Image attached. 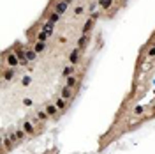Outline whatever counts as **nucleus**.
Here are the masks:
<instances>
[{"mask_svg":"<svg viewBox=\"0 0 155 154\" xmlns=\"http://www.w3.org/2000/svg\"><path fill=\"white\" fill-rule=\"evenodd\" d=\"M14 76H16V71H14L13 67H9V69H4V71H2V78H4V81H11Z\"/></svg>","mask_w":155,"mask_h":154,"instance_id":"obj_2","label":"nucleus"},{"mask_svg":"<svg viewBox=\"0 0 155 154\" xmlns=\"http://www.w3.org/2000/svg\"><path fill=\"white\" fill-rule=\"evenodd\" d=\"M5 59H7V62L11 64V66H19V64H21V62H19V59L16 57L14 51H13V53H7V55H5Z\"/></svg>","mask_w":155,"mask_h":154,"instance_id":"obj_5","label":"nucleus"},{"mask_svg":"<svg viewBox=\"0 0 155 154\" xmlns=\"http://www.w3.org/2000/svg\"><path fill=\"white\" fill-rule=\"evenodd\" d=\"M79 48H74V50H72L71 51V55H69V62L72 64V66H74V64H78V60H79Z\"/></svg>","mask_w":155,"mask_h":154,"instance_id":"obj_4","label":"nucleus"},{"mask_svg":"<svg viewBox=\"0 0 155 154\" xmlns=\"http://www.w3.org/2000/svg\"><path fill=\"white\" fill-rule=\"evenodd\" d=\"M67 9H69V4L65 2V0H60V2L55 4V13H58V14H64Z\"/></svg>","mask_w":155,"mask_h":154,"instance_id":"obj_1","label":"nucleus"},{"mask_svg":"<svg viewBox=\"0 0 155 154\" xmlns=\"http://www.w3.org/2000/svg\"><path fill=\"white\" fill-rule=\"evenodd\" d=\"M83 13H85V5H78L74 9V14H83Z\"/></svg>","mask_w":155,"mask_h":154,"instance_id":"obj_21","label":"nucleus"},{"mask_svg":"<svg viewBox=\"0 0 155 154\" xmlns=\"http://www.w3.org/2000/svg\"><path fill=\"white\" fill-rule=\"evenodd\" d=\"M58 20H60V14L53 11V13H51V14H49V18H48V22H51V23H57V22H58Z\"/></svg>","mask_w":155,"mask_h":154,"instance_id":"obj_17","label":"nucleus"},{"mask_svg":"<svg viewBox=\"0 0 155 154\" xmlns=\"http://www.w3.org/2000/svg\"><path fill=\"white\" fill-rule=\"evenodd\" d=\"M48 117H49V115H48V112H46V110H41V112H37V119H39L41 122L48 120Z\"/></svg>","mask_w":155,"mask_h":154,"instance_id":"obj_15","label":"nucleus"},{"mask_svg":"<svg viewBox=\"0 0 155 154\" xmlns=\"http://www.w3.org/2000/svg\"><path fill=\"white\" fill-rule=\"evenodd\" d=\"M65 85H67V87H71V89H74V87L78 89V78H76L74 75H72V76H69V78H67V83H65Z\"/></svg>","mask_w":155,"mask_h":154,"instance_id":"obj_11","label":"nucleus"},{"mask_svg":"<svg viewBox=\"0 0 155 154\" xmlns=\"http://www.w3.org/2000/svg\"><path fill=\"white\" fill-rule=\"evenodd\" d=\"M62 99H65V101H69V99H72V89L71 87H64L62 89Z\"/></svg>","mask_w":155,"mask_h":154,"instance_id":"obj_8","label":"nucleus"},{"mask_svg":"<svg viewBox=\"0 0 155 154\" xmlns=\"http://www.w3.org/2000/svg\"><path fill=\"white\" fill-rule=\"evenodd\" d=\"M46 112H48L49 117H53L57 112H58V108H57V105H48V106H46Z\"/></svg>","mask_w":155,"mask_h":154,"instance_id":"obj_13","label":"nucleus"},{"mask_svg":"<svg viewBox=\"0 0 155 154\" xmlns=\"http://www.w3.org/2000/svg\"><path fill=\"white\" fill-rule=\"evenodd\" d=\"M28 83H30V78L25 76V78H23V85H28Z\"/></svg>","mask_w":155,"mask_h":154,"instance_id":"obj_23","label":"nucleus"},{"mask_svg":"<svg viewBox=\"0 0 155 154\" xmlns=\"http://www.w3.org/2000/svg\"><path fill=\"white\" fill-rule=\"evenodd\" d=\"M99 16H100V14H99V13H92V14H90V18H92V20H97V18H99Z\"/></svg>","mask_w":155,"mask_h":154,"instance_id":"obj_22","label":"nucleus"},{"mask_svg":"<svg viewBox=\"0 0 155 154\" xmlns=\"http://www.w3.org/2000/svg\"><path fill=\"white\" fill-rule=\"evenodd\" d=\"M148 55H150V57H153V55H155V46H153V48H150V51H148Z\"/></svg>","mask_w":155,"mask_h":154,"instance_id":"obj_24","label":"nucleus"},{"mask_svg":"<svg viewBox=\"0 0 155 154\" xmlns=\"http://www.w3.org/2000/svg\"><path fill=\"white\" fill-rule=\"evenodd\" d=\"M23 129H25V133H28V135H34V124L32 122H25Z\"/></svg>","mask_w":155,"mask_h":154,"instance_id":"obj_14","label":"nucleus"},{"mask_svg":"<svg viewBox=\"0 0 155 154\" xmlns=\"http://www.w3.org/2000/svg\"><path fill=\"white\" fill-rule=\"evenodd\" d=\"M35 59H37L35 51L34 50H27V60H28V62H32V60H35Z\"/></svg>","mask_w":155,"mask_h":154,"instance_id":"obj_16","label":"nucleus"},{"mask_svg":"<svg viewBox=\"0 0 155 154\" xmlns=\"http://www.w3.org/2000/svg\"><path fill=\"white\" fill-rule=\"evenodd\" d=\"M16 137L18 140H25V129H16Z\"/></svg>","mask_w":155,"mask_h":154,"instance_id":"obj_20","label":"nucleus"},{"mask_svg":"<svg viewBox=\"0 0 155 154\" xmlns=\"http://www.w3.org/2000/svg\"><path fill=\"white\" fill-rule=\"evenodd\" d=\"M65 2H67V4H71V2H72V0H65Z\"/></svg>","mask_w":155,"mask_h":154,"instance_id":"obj_25","label":"nucleus"},{"mask_svg":"<svg viewBox=\"0 0 155 154\" xmlns=\"http://www.w3.org/2000/svg\"><path fill=\"white\" fill-rule=\"evenodd\" d=\"M94 22H95V20L88 18V20H86V23H85V27L81 28V34H90V30L94 28Z\"/></svg>","mask_w":155,"mask_h":154,"instance_id":"obj_6","label":"nucleus"},{"mask_svg":"<svg viewBox=\"0 0 155 154\" xmlns=\"http://www.w3.org/2000/svg\"><path fill=\"white\" fill-rule=\"evenodd\" d=\"M74 71H76V67H74V66H72V64H69V66H67V67L64 69V73H62V75H64V76H67V78H69V76H72V75H74Z\"/></svg>","mask_w":155,"mask_h":154,"instance_id":"obj_12","label":"nucleus"},{"mask_svg":"<svg viewBox=\"0 0 155 154\" xmlns=\"http://www.w3.org/2000/svg\"><path fill=\"white\" fill-rule=\"evenodd\" d=\"M88 39H90V36H88V34H81V36H79V39H78V46H76V48H79V50L86 48Z\"/></svg>","mask_w":155,"mask_h":154,"instance_id":"obj_3","label":"nucleus"},{"mask_svg":"<svg viewBox=\"0 0 155 154\" xmlns=\"http://www.w3.org/2000/svg\"><path fill=\"white\" fill-rule=\"evenodd\" d=\"M41 30H44V32L48 34V36H51L53 34V30H55V23H51V22H46L43 27H41Z\"/></svg>","mask_w":155,"mask_h":154,"instance_id":"obj_7","label":"nucleus"},{"mask_svg":"<svg viewBox=\"0 0 155 154\" xmlns=\"http://www.w3.org/2000/svg\"><path fill=\"white\" fill-rule=\"evenodd\" d=\"M44 48H46V43H44V41H35V44H34V51H35L37 55H39Z\"/></svg>","mask_w":155,"mask_h":154,"instance_id":"obj_10","label":"nucleus"},{"mask_svg":"<svg viewBox=\"0 0 155 154\" xmlns=\"http://www.w3.org/2000/svg\"><path fill=\"white\" fill-rule=\"evenodd\" d=\"M55 105H57V108H58V110H64V108H65V99H62V98H58V99H57V103H55Z\"/></svg>","mask_w":155,"mask_h":154,"instance_id":"obj_18","label":"nucleus"},{"mask_svg":"<svg viewBox=\"0 0 155 154\" xmlns=\"http://www.w3.org/2000/svg\"><path fill=\"white\" fill-rule=\"evenodd\" d=\"M48 37H49V36L44 32V30H41V32L37 34V41H44V43H46V39H48Z\"/></svg>","mask_w":155,"mask_h":154,"instance_id":"obj_19","label":"nucleus"},{"mask_svg":"<svg viewBox=\"0 0 155 154\" xmlns=\"http://www.w3.org/2000/svg\"><path fill=\"white\" fill-rule=\"evenodd\" d=\"M97 4L104 9V11H109L111 5H113V0H97Z\"/></svg>","mask_w":155,"mask_h":154,"instance_id":"obj_9","label":"nucleus"}]
</instances>
